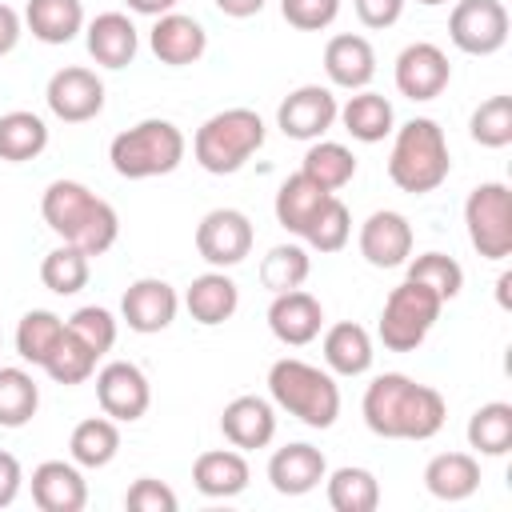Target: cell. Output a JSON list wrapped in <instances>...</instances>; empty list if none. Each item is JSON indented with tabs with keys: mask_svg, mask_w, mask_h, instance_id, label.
<instances>
[{
	"mask_svg": "<svg viewBox=\"0 0 512 512\" xmlns=\"http://www.w3.org/2000/svg\"><path fill=\"white\" fill-rule=\"evenodd\" d=\"M440 308H444V300L432 288H424L416 280L396 284L388 292V300L380 308V324H376L384 348L388 352H412V348H420L428 340L432 324L440 320Z\"/></svg>",
	"mask_w": 512,
	"mask_h": 512,
	"instance_id": "7",
	"label": "cell"
},
{
	"mask_svg": "<svg viewBox=\"0 0 512 512\" xmlns=\"http://www.w3.org/2000/svg\"><path fill=\"white\" fill-rule=\"evenodd\" d=\"M300 172L312 176L320 188L340 192L356 176V156H352V148H344L336 140H312V148L300 160Z\"/></svg>",
	"mask_w": 512,
	"mask_h": 512,
	"instance_id": "35",
	"label": "cell"
},
{
	"mask_svg": "<svg viewBox=\"0 0 512 512\" xmlns=\"http://www.w3.org/2000/svg\"><path fill=\"white\" fill-rule=\"evenodd\" d=\"M424 488L436 500L460 504L480 488V460L472 452H440L424 464Z\"/></svg>",
	"mask_w": 512,
	"mask_h": 512,
	"instance_id": "26",
	"label": "cell"
},
{
	"mask_svg": "<svg viewBox=\"0 0 512 512\" xmlns=\"http://www.w3.org/2000/svg\"><path fill=\"white\" fill-rule=\"evenodd\" d=\"M416 4H424V8H436V4H448V0H416Z\"/></svg>",
	"mask_w": 512,
	"mask_h": 512,
	"instance_id": "53",
	"label": "cell"
},
{
	"mask_svg": "<svg viewBox=\"0 0 512 512\" xmlns=\"http://www.w3.org/2000/svg\"><path fill=\"white\" fill-rule=\"evenodd\" d=\"M84 44L88 56L104 68H128L140 52V32L124 12H100L96 20H88L84 28Z\"/></svg>",
	"mask_w": 512,
	"mask_h": 512,
	"instance_id": "22",
	"label": "cell"
},
{
	"mask_svg": "<svg viewBox=\"0 0 512 512\" xmlns=\"http://www.w3.org/2000/svg\"><path fill=\"white\" fill-rule=\"evenodd\" d=\"M132 12H140V16H164V12H172L180 0H124Z\"/></svg>",
	"mask_w": 512,
	"mask_h": 512,
	"instance_id": "51",
	"label": "cell"
},
{
	"mask_svg": "<svg viewBox=\"0 0 512 512\" xmlns=\"http://www.w3.org/2000/svg\"><path fill=\"white\" fill-rule=\"evenodd\" d=\"M32 504L40 512H80L88 504V484L80 464L44 460L32 468Z\"/></svg>",
	"mask_w": 512,
	"mask_h": 512,
	"instance_id": "20",
	"label": "cell"
},
{
	"mask_svg": "<svg viewBox=\"0 0 512 512\" xmlns=\"http://www.w3.org/2000/svg\"><path fill=\"white\" fill-rule=\"evenodd\" d=\"M24 488V468L12 452H0V508H8Z\"/></svg>",
	"mask_w": 512,
	"mask_h": 512,
	"instance_id": "48",
	"label": "cell"
},
{
	"mask_svg": "<svg viewBox=\"0 0 512 512\" xmlns=\"http://www.w3.org/2000/svg\"><path fill=\"white\" fill-rule=\"evenodd\" d=\"M320 352H324L328 372H336V376H364V372L372 368V356H376L368 328H360L356 320L332 324V328L324 332Z\"/></svg>",
	"mask_w": 512,
	"mask_h": 512,
	"instance_id": "28",
	"label": "cell"
},
{
	"mask_svg": "<svg viewBox=\"0 0 512 512\" xmlns=\"http://www.w3.org/2000/svg\"><path fill=\"white\" fill-rule=\"evenodd\" d=\"M404 4L408 0H352L364 28H392L404 16Z\"/></svg>",
	"mask_w": 512,
	"mask_h": 512,
	"instance_id": "47",
	"label": "cell"
},
{
	"mask_svg": "<svg viewBox=\"0 0 512 512\" xmlns=\"http://www.w3.org/2000/svg\"><path fill=\"white\" fill-rule=\"evenodd\" d=\"M256 228L240 208H212L196 224V252L212 268H236L252 252Z\"/></svg>",
	"mask_w": 512,
	"mask_h": 512,
	"instance_id": "10",
	"label": "cell"
},
{
	"mask_svg": "<svg viewBox=\"0 0 512 512\" xmlns=\"http://www.w3.org/2000/svg\"><path fill=\"white\" fill-rule=\"evenodd\" d=\"M0 344H4V336H0Z\"/></svg>",
	"mask_w": 512,
	"mask_h": 512,
	"instance_id": "54",
	"label": "cell"
},
{
	"mask_svg": "<svg viewBox=\"0 0 512 512\" xmlns=\"http://www.w3.org/2000/svg\"><path fill=\"white\" fill-rule=\"evenodd\" d=\"M96 352L84 344V340H76L72 332H68V324H64V336H60V344L52 348V356L44 360V372L56 380V384H84L92 372H96Z\"/></svg>",
	"mask_w": 512,
	"mask_h": 512,
	"instance_id": "42",
	"label": "cell"
},
{
	"mask_svg": "<svg viewBox=\"0 0 512 512\" xmlns=\"http://www.w3.org/2000/svg\"><path fill=\"white\" fill-rule=\"evenodd\" d=\"M96 400L104 416H112L116 424H132L148 412L152 388H148V376L132 360H112L96 372Z\"/></svg>",
	"mask_w": 512,
	"mask_h": 512,
	"instance_id": "12",
	"label": "cell"
},
{
	"mask_svg": "<svg viewBox=\"0 0 512 512\" xmlns=\"http://www.w3.org/2000/svg\"><path fill=\"white\" fill-rule=\"evenodd\" d=\"M448 36L468 56H492L508 44V8L504 0H456L448 16Z\"/></svg>",
	"mask_w": 512,
	"mask_h": 512,
	"instance_id": "9",
	"label": "cell"
},
{
	"mask_svg": "<svg viewBox=\"0 0 512 512\" xmlns=\"http://www.w3.org/2000/svg\"><path fill=\"white\" fill-rule=\"evenodd\" d=\"M120 452V424L112 416H88L68 436V456L80 468H104Z\"/></svg>",
	"mask_w": 512,
	"mask_h": 512,
	"instance_id": "31",
	"label": "cell"
},
{
	"mask_svg": "<svg viewBox=\"0 0 512 512\" xmlns=\"http://www.w3.org/2000/svg\"><path fill=\"white\" fill-rule=\"evenodd\" d=\"M324 492L336 512H376V504H380V480L360 464H344V468L328 472Z\"/></svg>",
	"mask_w": 512,
	"mask_h": 512,
	"instance_id": "32",
	"label": "cell"
},
{
	"mask_svg": "<svg viewBox=\"0 0 512 512\" xmlns=\"http://www.w3.org/2000/svg\"><path fill=\"white\" fill-rule=\"evenodd\" d=\"M148 48L160 64L168 68H184V64H196L208 48V32L196 16H184V12H164L156 16L152 32H148Z\"/></svg>",
	"mask_w": 512,
	"mask_h": 512,
	"instance_id": "18",
	"label": "cell"
},
{
	"mask_svg": "<svg viewBox=\"0 0 512 512\" xmlns=\"http://www.w3.org/2000/svg\"><path fill=\"white\" fill-rule=\"evenodd\" d=\"M44 148H48V124L36 112L16 108L0 116V160L24 164V160H36Z\"/></svg>",
	"mask_w": 512,
	"mask_h": 512,
	"instance_id": "33",
	"label": "cell"
},
{
	"mask_svg": "<svg viewBox=\"0 0 512 512\" xmlns=\"http://www.w3.org/2000/svg\"><path fill=\"white\" fill-rule=\"evenodd\" d=\"M40 408V388L24 368H0V428H24Z\"/></svg>",
	"mask_w": 512,
	"mask_h": 512,
	"instance_id": "38",
	"label": "cell"
},
{
	"mask_svg": "<svg viewBox=\"0 0 512 512\" xmlns=\"http://www.w3.org/2000/svg\"><path fill=\"white\" fill-rule=\"evenodd\" d=\"M264 120L252 108H224L208 116L196 136H192V156L204 172L212 176H232L240 172L260 148H264Z\"/></svg>",
	"mask_w": 512,
	"mask_h": 512,
	"instance_id": "5",
	"label": "cell"
},
{
	"mask_svg": "<svg viewBox=\"0 0 512 512\" xmlns=\"http://www.w3.org/2000/svg\"><path fill=\"white\" fill-rule=\"evenodd\" d=\"M224 16H232V20H248V16H256L260 8H264V0H212Z\"/></svg>",
	"mask_w": 512,
	"mask_h": 512,
	"instance_id": "50",
	"label": "cell"
},
{
	"mask_svg": "<svg viewBox=\"0 0 512 512\" xmlns=\"http://www.w3.org/2000/svg\"><path fill=\"white\" fill-rule=\"evenodd\" d=\"M336 120L344 124V132L360 144H380L384 136H392L396 128V112H392V100H384L380 92H368L360 88L356 96H348L336 112Z\"/></svg>",
	"mask_w": 512,
	"mask_h": 512,
	"instance_id": "27",
	"label": "cell"
},
{
	"mask_svg": "<svg viewBox=\"0 0 512 512\" xmlns=\"http://www.w3.org/2000/svg\"><path fill=\"white\" fill-rule=\"evenodd\" d=\"M40 216L64 244H76L88 256H104L120 236L116 208L80 180H52L40 196Z\"/></svg>",
	"mask_w": 512,
	"mask_h": 512,
	"instance_id": "2",
	"label": "cell"
},
{
	"mask_svg": "<svg viewBox=\"0 0 512 512\" xmlns=\"http://www.w3.org/2000/svg\"><path fill=\"white\" fill-rule=\"evenodd\" d=\"M268 396L308 428H332L340 416V384L332 380V372L300 356H284L268 368Z\"/></svg>",
	"mask_w": 512,
	"mask_h": 512,
	"instance_id": "4",
	"label": "cell"
},
{
	"mask_svg": "<svg viewBox=\"0 0 512 512\" xmlns=\"http://www.w3.org/2000/svg\"><path fill=\"white\" fill-rule=\"evenodd\" d=\"M360 412L364 424L384 440H432L448 420L444 396L404 372L376 376L364 388Z\"/></svg>",
	"mask_w": 512,
	"mask_h": 512,
	"instance_id": "1",
	"label": "cell"
},
{
	"mask_svg": "<svg viewBox=\"0 0 512 512\" xmlns=\"http://www.w3.org/2000/svg\"><path fill=\"white\" fill-rule=\"evenodd\" d=\"M64 324H68V332H72L76 340H84L96 356L112 352V344H116V316H112L108 308H100V304H84V308H76Z\"/></svg>",
	"mask_w": 512,
	"mask_h": 512,
	"instance_id": "44",
	"label": "cell"
},
{
	"mask_svg": "<svg viewBox=\"0 0 512 512\" xmlns=\"http://www.w3.org/2000/svg\"><path fill=\"white\" fill-rule=\"evenodd\" d=\"M184 308H188V316H192L196 324L216 328V324H224V320L236 316V308H240V288H236L232 276H224V268H212V272L196 276V280L184 288Z\"/></svg>",
	"mask_w": 512,
	"mask_h": 512,
	"instance_id": "25",
	"label": "cell"
},
{
	"mask_svg": "<svg viewBox=\"0 0 512 512\" xmlns=\"http://www.w3.org/2000/svg\"><path fill=\"white\" fill-rule=\"evenodd\" d=\"M24 24L40 44H68L84 32V4L80 0H28Z\"/></svg>",
	"mask_w": 512,
	"mask_h": 512,
	"instance_id": "30",
	"label": "cell"
},
{
	"mask_svg": "<svg viewBox=\"0 0 512 512\" xmlns=\"http://www.w3.org/2000/svg\"><path fill=\"white\" fill-rule=\"evenodd\" d=\"M348 236H352V212H348V204L332 192V196L320 204V212L308 220L304 244H308L312 252H340V248L348 244Z\"/></svg>",
	"mask_w": 512,
	"mask_h": 512,
	"instance_id": "40",
	"label": "cell"
},
{
	"mask_svg": "<svg viewBox=\"0 0 512 512\" xmlns=\"http://www.w3.org/2000/svg\"><path fill=\"white\" fill-rule=\"evenodd\" d=\"M392 132L396 136H392V152H388V180L412 196L436 192L452 172L444 128L432 116H412L408 124H400Z\"/></svg>",
	"mask_w": 512,
	"mask_h": 512,
	"instance_id": "3",
	"label": "cell"
},
{
	"mask_svg": "<svg viewBox=\"0 0 512 512\" xmlns=\"http://www.w3.org/2000/svg\"><path fill=\"white\" fill-rule=\"evenodd\" d=\"M220 432L240 452L268 448L276 436V404L264 396H236L220 412Z\"/></svg>",
	"mask_w": 512,
	"mask_h": 512,
	"instance_id": "19",
	"label": "cell"
},
{
	"mask_svg": "<svg viewBox=\"0 0 512 512\" xmlns=\"http://www.w3.org/2000/svg\"><path fill=\"white\" fill-rule=\"evenodd\" d=\"M468 136L480 148H508L512 144V96H488L472 120H468Z\"/></svg>",
	"mask_w": 512,
	"mask_h": 512,
	"instance_id": "43",
	"label": "cell"
},
{
	"mask_svg": "<svg viewBox=\"0 0 512 512\" xmlns=\"http://www.w3.org/2000/svg\"><path fill=\"white\" fill-rule=\"evenodd\" d=\"M464 228L484 260H508L512 252V192L500 180H484L464 200Z\"/></svg>",
	"mask_w": 512,
	"mask_h": 512,
	"instance_id": "8",
	"label": "cell"
},
{
	"mask_svg": "<svg viewBox=\"0 0 512 512\" xmlns=\"http://www.w3.org/2000/svg\"><path fill=\"white\" fill-rule=\"evenodd\" d=\"M24 36V16L12 4H0V56H8Z\"/></svg>",
	"mask_w": 512,
	"mask_h": 512,
	"instance_id": "49",
	"label": "cell"
},
{
	"mask_svg": "<svg viewBox=\"0 0 512 512\" xmlns=\"http://www.w3.org/2000/svg\"><path fill=\"white\" fill-rule=\"evenodd\" d=\"M44 100H48V112L64 124H88L104 112V80L92 72V68H80V64H68V68H56L48 88H44Z\"/></svg>",
	"mask_w": 512,
	"mask_h": 512,
	"instance_id": "11",
	"label": "cell"
},
{
	"mask_svg": "<svg viewBox=\"0 0 512 512\" xmlns=\"http://www.w3.org/2000/svg\"><path fill=\"white\" fill-rule=\"evenodd\" d=\"M280 16L300 32H320L340 16V0H280Z\"/></svg>",
	"mask_w": 512,
	"mask_h": 512,
	"instance_id": "46",
	"label": "cell"
},
{
	"mask_svg": "<svg viewBox=\"0 0 512 512\" xmlns=\"http://www.w3.org/2000/svg\"><path fill=\"white\" fill-rule=\"evenodd\" d=\"M124 508H128V512H176L180 500H176V492H172L164 480L140 476V480H132V488L124 492Z\"/></svg>",
	"mask_w": 512,
	"mask_h": 512,
	"instance_id": "45",
	"label": "cell"
},
{
	"mask_svg": "<svg viewBox=\"0 0 512 512\" xmlns=\"http://www.w3.org/2000/svg\"><path fill=\"white\" fill-rule=\"evenodd\" d=\"M328 196H332V192H328V188H320L312 176H304V172H292V176L280 184V192H276V204H272V212H276V224H280L284 232H292V236H304L308 220L320 212V204H324Z\"/></svg>",
	"mask_w": 512,
	"mask_h": 512,
	"instance_id": "29",
	"label": "cell"
},
{
	"mask_svg": "<svg viewBox=\"0 0 512 512\" xmlns=\"http://www.w3.org/2000/svg\"><path fill=\"white\" fill-rule=\"evenodd\" d=\"M468 448L480 456H504L512 448V404L488 400L468 416Z\"/></svg>",
	"mask_w": 512,
	"mask_h": 512,
	"instance_id": "34",
	"label": "cell"
},
{
	"mask_svg": "<svg viewBox=\"0 0 512 512\" xmlns=\"http://www.w3.org/2000/svg\"><path fill=\"white\" fill-rule=\"evenodd\" d=\"M184 152H188L184 132L172 120H160V116H148V120L124 128L108 144V160H112L116 176H124V180L168 176V172L180 168Z\"/></svg>",
	"mask_w": 512,
	"mask_h": 512,
	"instance_id": "6",
	"label": "cell"
},
{
	"mask_svg": "<svg viewBox=\"0 0 512 512\" xmlns=\"http://www.w3.org/2000/svg\"><path fill=\"white\" fill-rule=\"evenodd\" d=\"M88 260H92V256L80 252L76 244L52 248V252L40 260V280H44V288L56 292V296H76V292L88 284V272H92Z\"/></svg>",
	"mask_w": 512,
	"mask_h": 512,
	"instance_id": "37",
	"label": "cell"
},
{
	"mask_svg": "<svg viewBox=\"0 0 512 512\" xmlns=\"http://www.w3.org/2000/svg\"><path fill=\"white\" fill-rule=\"evenodd\" d=\"M268 328L280 344L288 348H304L320 336L324 328V308L312 292L304 288H292V292H276L272 304H268Z\"/></svg>",
	"mask_w": 512,
	"mask_h": 512,
	"instance_id": "17",
	"label": "cell"
},
{
	"mask_svg": "<svg viewBox=\"0 0 512 512\" xmlns=\"http://www.w3.org/2000/svg\"><path fill=\"white\" fill-rule=\"evenodd\" d=\"M396 92L408 100H436L448 80H452V64L448 52L432 40H416L396 56Z\"/></svg>",
	"mask_w": 512,
	"mask_h": 512,
	"instance_id": "14",
	"label": "cell"
},
{
	"mask_svg": "<svg viewBox=\"0 0 512 512\" xmlns=\"http://www.w3.org/2000/svg\"><path fill=\"white\" fill-rule=\"evenodd\" d=\"M404 280H416V284L432 288L448 304L464 288V268L444 252H420V256H408V276Z\"/></svg>",
	"mask_w": 512,
	"mask_h": 512,
	"instance_id": "41",
	"label": "cell"
},
{
	"mask_svg": "<svg viewBox=\"0 0 512 512\" xmlns=\"http://www.w3.org/2000/svg\"><path fill=\"white\" fill-rule=\"evenodd\" d=\"M508 284H512V276L504 272V276L496 280V300H500V308H508Z\"/></svg>",
	"mask_w": 512,
	"mask_h": 512,
	"instance_id": "52",
	"label": "cell"
},
{
	"mask_svg": "<svg viewBox=\"0 0 512 512\" xmlns=\"http://www.w3.org/2000/svg\"><path fill=\"white\" fill-rule=\"evenodd\" d=\"M336 96L324 84H300L292 88L276 108V128L292 140H320L336 124Z\"/></svg>",
	"mask_w": 512,
	"mask_h": 512,
	"instance_id": "13",
	"label": "cell"
},
{
	"mask_svg": "<svg viewBox=\"0 0 512 512\" xmlns=\"http://www.w3.org/2000/svg\"><path fill=\"white\" fill-rule=\"evenodd\" d=\"M312 272V256L304 244H276L264 260H260V284L276 296V292H292L308 280Z\"/></svg>",
	"mask_w": 512,
	"mask_h": 512,
	"instance_id": "39",
	"label": "cell"
},
{
	"mask_svg": "<svg viewBox=\"0 0 512 512\" xmlns=\"http://www.w3.org/2000/svg\"><path fill=\"white\" fill-rule=\"evenodd\" d=\"M324 72H328V80L336 88H348V92L368 88V80L376 76V52H372L368 36L336 32L324 44Z\"/></svg>",
	"mask_w": 512,
	"mask_h": 512,
	"instance_id": "23",
	"label": "cell"
},
{
	"mask_svg": "<svg viewBox=\"0 0 512 512\" xmlns=\"http://www.w3.org/2000/svg\"><path fill=\"white\" fill-rule=\"evenodd\" d=\"M328 476V460L320 448L296 440V444H284L272 452L268 460V480L280 496H304L312 488H320V480Z\"/></svg>",
	"mask_w": 512,
	"mask_h": 512,
	"instance_id": "21",
	"label": "cell"
},
{
	"mask_svg": "<svg viewBox=\"0 0 512 512\" xmlns=\"http://www.w3.org/2000/svg\"><path fill=\"white\" fill-rule=\"evenodd\" d=\"M180 312V296L168 280L160 276H140L124 288L120 296V320L140 332V336H152V332H164Z\"/></svg>",
	"mask_w": 512,
	"mask_h": 512,
	"instance_id": "15",
	"label": "cell"
},
{
	"mask_svg": "<svg viewBox=\"0 0 512 512\" xmlns=\"http://www.w3.org/2000/svg\"><path fill=\"white\" fill-rule=\"evenodd\" d=\"M248 480H252V472H248V460L240 448H208L192 464V484L208 500L240 496L248 488Z\"/></svg>",
	"mask_w": 512,
	"mask_h": 512,
	"instance_id": "24",
	"label": "cell"
},
{
	"mask_svg": "<svg viewBox=\"0 0 512 512\" xmlns=\"http://www.w3.org/2000/svg\"><path fill=\"white\" fill-rule=\"evenodd\" d=\"M360 256L372 268H400L412 256V224L404 212L380 208L360 224Z\"/></svg>",
	"mask_w": 512,
	"mask_h": 512,
	"instance_id": "16",
	"label": "cell"
},
{
	"mask_svg": "<svg viewBox=\"0 0 512 512\" xmlns=\"http://www.w3.org/2000/svg\"><path fill=\"white\" fill-rule=\"evenodd\" d=\"M60 336H64V320L56 312H48V308H32L16 324V352H20V360L44 368V360L52 356Z\"/></svg>",
	"mask_w": 512,
	"mask_h": 512,
	"instance_id": "36",
	"label": "cell"
}]
</instances>
